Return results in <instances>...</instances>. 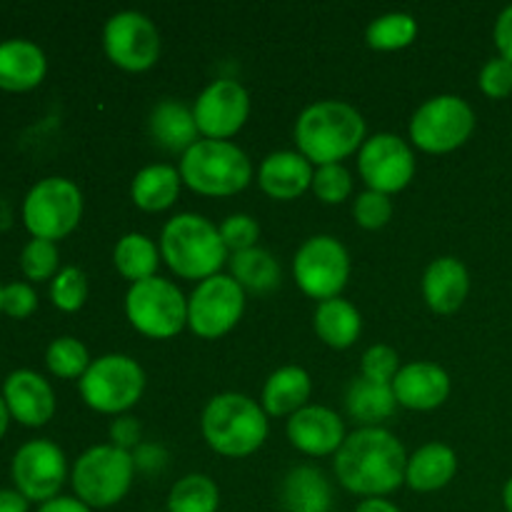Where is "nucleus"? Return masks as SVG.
<instances>
[{
    "label": "nucleus",
    "mask_w": 512,
    "mask_h": 512,
    "mask_svg": "<svg viewBox=\"0 0 512 512\" xmlns=\"http://www.w3.org/2000/svg\"><path fill=\"white\" fill-rule=\"evenodd\" d=\"M333 465L340 485L350 493L383 498L405 483L408 453L390 430L375 425L345 435Z\"/></svg>",
    "instance_id": "1"
},
{
    "label": "nucleus",
    "mask_w": 512,
    "mask_h": 512,
    "mask_svg": "<svg viewBox=\"0 0 512 512\" xmlns=\"http://www.w3.org/2000/svg\"><path fill=\"white\" fill-rule=\"evenodd\" d=\"M295 143L310 163H340L365 143V120L345 100H318L300 113Z\"/></svg>",
    "instance_id": "2"
},
{
    "label": "nucleus",
    "mask_w": 512,
    "mask_h": 512,
    "mask_svg": "<svg viewBox=\"0 0 512 512\" xmlns=\"http://www.w3.org/2000/svg\"><path fill=\"white\" fill-rule=\"evenodd\" d=\"M228 253L220 228L198 213H178L163 225L160 255L173 273L185 280H205L220 273L228 263Z\"/></svg>",
    "instance_id": "3"
},
{
    "label": "nucleus",
    "mask_w": 512,
    "mask_h": 512,
    "mask_svg": "<svg viewBox=\"0 0 512 512\" xmlns=\"http://www.w3.org/2000/svg\"><path fill=\"white\" fill-rule=\"evenodd\" d=\"M200 428L215 453L245 458L268 438V413L248 395L220 393L205 405Z\"/></svg>",
    "instance_id": "4"
},
{
    "label": "nucleus",
    "mask_w": 512,
    "mask_h": 512,
    "mask_svg": "<svg viewBox=\"0 0 512 512\" xmlns=\"http://www.w3.org/2000/svg\"><path fill=\"white\" fill-rule=\"evenodd\" d=\"M180 178L200 195H233L253 178L248 153L230 140H198L180 158Z\"/></svg>",
    "instance_id": "5"
},
{
    "label": "nucleus",
    "mask_w": 512,
    "mask_h": 512,
    "mask_svg": "<svg viewBox=\"0 0 512 512\" xmlns=\"http://www.w3.org/2000/svg\"><path fill=\"white\" fill-rule=\"evenodd\" d=\"M135 478L133 453L108 445H93L73 465L70 483L75 498L88 508H110L128 495Z\"/></svg>",
    "instance_id": "6"
},
{
    "label": "nucleus",
    "mask_w": 512,
    "mask_h": 512,
    "mask_svg": "<svg viewBox=\"0 0 512 512\" xmlns=\"http://www.w3.org/2000/svg\"><path fill=\"white\" fill-rule=\"evenodd\" d=\"M80 395L98 413L120 415L133 408L145 390V370L130 355L108 353L90 363L78 380Z\"/></svg>",
    "instance_id": "7"
},
{
    "label": "nucleus",
    "mask_w": 512,
    "mask_h": 512,
    "mask_svg": "<svg viewBox=\"0 0 512 512\" xmlns=\"http://www.w3.org/2000/svg\"><path fill=\"white\" fill-rule=\"evenodd\" d=\"M125 315L148 338H173L188 325V298L173 280L153 275L130 285Z\"/></svg>",
    "instance_id": "8"
},
{
    "label": "nucleus",
    "mask_w": 512,
    "mask_h": 512,
    "mask_svg": "<svg viewBox=\"0 0 512 512\" xmlns=\"http://www.w3.org/2000/svg\"><path fill=\"white\" fill-rule=\"evenodd\" d=\"M83 215V193L68 178H43L23 200V223L33 238L60 240L73 233Z\"/></svg>",
    "instance_id": "9"
},
{
    "label": "nucleus",
    "mask_w": 512,
    "mask_h": 512,
    "mask_svg": "<svg viewBox=\"0 0 512 512\" xmlns=\"http://www.w3.org/2000/svg\"><path fill=\"white\" fill-rule=\"evenodd\" d=\"M475 128V113L460 95L428 98L410 118V140L428 153H448L463 145Z\"/></svg>",
    "instance_id": "10"
},
{
    "label": "nucleus",
    "mask_w": 512,
    "mask_h": 512,
    "mask_svg": "<svg viewBox=\"0 0 512 512\" xmlns=\"http://www.w3.org/2000/svg\"><path fill=\"white\" fill-rule=\"evenodd\" d=\"M293 275L300 290L315 300L338 298L350 278V253L333 235H313L293 258Z\"/></svg>",
    "instance_id": "11"
},
{
    "label": "nucleus",
    "mask_w": 512,
    "mask_h": 512,
    "mask_svg": "<svg viewBox=\"0 0 512 512\" xmlns=\"http://www.w3.org/2000/svg\"><path fill=\"white\" fill-rule=\"evenodd\" d=\"M245 290L233 275H210L200 280L188 298V325L200 338H220L240 320Z\"/></svg>",
    "instance_id": "12"
},
{
    "label": "nucleus",
    "mask_w": 512,
    "mask_h": 512,
    "mask_svg": "<svg viewBox=\"0 0 512 512\" xmlns=\"http://www.w3.org/2000/svg\"><path fill=\"white\" fill-rule=\"evenodd\" d=\"M13 483L30 503H48L58 498L65 478H68V460L53 440H30L20 445L13 455Z\"/></svg>",
    "instance_id": "13"
},
{
    "label": "nucleus",
    "mask_w": 512,
    "mask_h": 512,
    "mask_svg": "<svg viewBox=\"0 0 512 512\" xmlns=\"http://www.w3.org/2000/svg\"><path fill=\"white\" fill-rule=\"evenodd\" d=\"M103 48L118 68L148 70L160 55L158 25L140 10H120L105 20Z\"/></svg>",
    "instance_id": "14"
},
{
    "label": "nucleus",
    "mask_w": 512,
    "mask_h": 512,
    "mask_svg": "<svg viewBox=\"0 0 512 512\" xmlns=\"http://www.w3.org/2000/svg\"><path fill=\"white\" fill-rule=\"evenodd\" d=\"M358 170L370 190L398 193L413 180V148L395 133H375L358 150Z\"/></svg>",
    "instance_id": "15"
},
{
    "label": "nucleus",
    "mask_w": 512,
    "mask_h": 512,
    "mask_svg": "<svg viewBox=\"0 0 512 512\" xmlns=\"http://www.w3.org/2000/svg\"><path fill=\"white\" fill-rule=\"evenodd\" d=\"M250 113V95L243 83L218 78L205 85L195 98L193 115L198 130L210 140H225L238 133Z\"/></svg>",
    "instance_id": "16"
},
{
    "label": "nucleus",
    "mask_w": 512,
    "mask_h": 512,
    "mask_svg": "<svg viewBox=\"0 0 512 512\" xmlns=\"http://www.w3.org/2000/svg\"><path fill=\"white\" fill-rule=\"evenodd\" d=\"M10 418L28 428H40L55 413V393L48 380L35 370H15L3 385Z\"/></svg>",
    "instance_id": "17"
},
{
    "label": "nucleus",
    "mask_w": 512,
    "mask_h": 512,
    "mask_svg": "<svg viewBox=\"0 0 512 512\" xmlns=\"http://www.w3.org/2000/svg\"><path fill=\"white\" fill-rule=\"evenodd\" d=\"M288 440L305 455L338 453L345 440V425L338 413L325 405H305L288 420Z\"/></svg>",
    "instance_id": "18"
},
{
    "label": "nucleus",
    "mask_w": 512,
    "mask_h": 512,
    "mask_svg": "<svg viewBox=\"0 0 512 512\" xmlns=\"http://www.w3.org/2000/svg\"><path fill=\"white\" fill-rule=\"evenodd\" d=\"M390 385L398 405L410 410H433L450 395V375L430 360L403 365Z\"/></svg>",
    "instance_id": "19"
},
{
    "label": "nucleus",
    "mask_w": 512,
    "mask_h": 512,
    "mask_svg": "<svg viewBox=\"0 0 512 512\" xmlns=\"http://www.w3.org/2000/svg\"><path fill=\"white\" fill-rule=\"evenodd\" d=\"M313 163L300 150H275L260 163V188L275 200H293L313 185Z\"/></svg>",
    "instance_id": "20"
},
{
    "label": "nucleus",
    "mask_w": 512,
    "mask_h": 512,
    "mask_svg": "<svg viewBox=\"0 0 512 512\" xmlns=\"http://www.w3.org/2000/svg\"><path fill=\"white\" fill-rule=\"evenodd\" d=\"M468 290L470 275L463 260L443 255L425 268L423 295L435 313H455L468 298Z\"/></svg>",
    "instance_id": "21"
},
{
    "label": "nucleus",
    "mask_w": 512,
    "mask_h": 512,
    "mask_svg": "<svg viewBox=\"0 0 512 512\" xmlns=\"http://www.w3.org/2000/svg\"><path fill=\"white\" fill-rule=\"evenodd\" d=\"M48 73L43 48L25 38H10L0 43V88L23 93L35 88Z\"/></svg>",
    "instance_id": "22"
},
{
    "label": "nucleus",
    "mask_w": 512,
    "mask_h": 512,
    "mask_svg": "<svg viewBox=\"0 0 512 512\" xmlns=\"http://www.w3.org/2000/svg\"><path fill=\"white\" fill-rule=\"evenodd\" d=\"M458 473V455L445 443L420 445L408 458L405 483L418 493H433L445 488Z\"/></svg>",
    "instance_id": "23"
},
{
    "label": "nucleus",
    "mask_w": 512,
    "mask_h": 512,
    "mask_svg": "<svg viewBox=\"0 0 512 512\" xmlns=\"http://www.w3.org/2000/svg\"><path fill=\"white\" fill-rule=\"evenodd\" d=\"M313 393V380L300 365H283L263 385V410L268 415H293L305 408Z\"/></svg>",
    "instance_id": "24"
},
{
    "label": "nucleus",
    "mask_w": 512,
    "mask_h": 512,
    "mask_svg": "<svg viewBox=\"0 0 512 512\" xmlns=\"http://www.w3.org/2000/svg\"><path fill=\"white\" fill-rule=\"evenodd\" d=\"M150 133L163 148L188 150L198 143V123H195L193 108L175 98L160 100L150 113Z\"/></svg>",
    "instance_id": "25"
},
{
    "label": "nucleus",
    "mask_w": 512,
    "mask_h": 512,
    "mask_svg": "<svg viewBox=\"0 0 512 512\" xmlns=\"http://www.w3.org/2000/svg\"><path fill=\"white\" fill-rule=\"evenodd\" d=\"M395 405L398 400H395L393 385L375 383L363 375L350 380L348 390H345V408H348L350 418L358 420L363 428H375L385 418H390L395 413Z\"/></svg>",
    "instance_id": "26"
},
{
    "label": "nucleus",
    "mask_w": 512,
    "mask_h": 512,
    "mask_svg": "<svg viewBox=\"0 0 512 512\" xmlns=\"http://www.w3.org/2000/svg\"><path fill=\"white\" fill-rule=\"evenodd\" d=\"M315 333L330 348H350L363 330V318L358 308L345 298H330L318 303L313 315Z\"/></svg>",
    "instance_id": "27"
},
{
    "label": "nucleus",
    "mask_w": 512,
    "mask_h": 512,
    "mask_svg": "<svg viewBox=\"0 0 512 512\" xmlns=\"http://www.w3.org/2000/svg\"><path fill=\"white\" fill-rule=\"evenodd\" d=\"M180 170L168 163L145 165L135 173L130 183V195L133 203L143 210H165L178 200L180 193Z\"/></svg>",
    "instance_id": "28"
},
{
    "label": "nucleus",
    "mask_w": 512,
    "mask_h": 512,
    "mask_svg": "<svg viewBox=\"0 0 512 512\" xmlns=\"http://www.w3.org/2000/svg\"><path fill=\"white\" fill-rule=\"evenodd\" d=\"M330 483L318 468L298 465L283 480V503L288 512H328Z\"/></svg>",
    "instance_id": "29"
},
{
    "label": "nucleus",
    "mask_w": 512,
    "mask_h": 512,
    "mask_svg": "<svg viewBox=\"0 0 512 512\" xmlns=\"http://www.w3.org/2000/svg\"><path fill=\"white\" fill-rule=\"evenodd\" d=\"M230 275L240 283V288H248L253 293H268L280 283V263L270 250L255 248L240 250L228 258Z\"/></svg>",
    "instance_id": "30"
},
{
    "label": "nucleus",
    "mask_w": 512,
    "mask_h": 512,
    "mask_svg": "<svg viewBox=\"0 0 512 512\" xmlns=\"http://www.w3.org/2000/svg\"><path fill=\"white\" fill-rule=\"evenodd\" d=\"M160 250L148 235L125 233L113 250V263L123 278L140 283V280L153 278L160 263Z\"/></svg>",
    "instance_id": "31"
},
{
    "label": "nucleus",
    "mask_w": 512,
    "mask_h": 512,
    "mask_svg": "<svg viewBox=\"0 0 512 512\" xmlns=\"http://www.w3.org/2000/svg\"><path fill=\"white\" fill-rule=\"evenodd\" d=\"M220 490L205 473H188L170 488L168 512H218Z\"/></svg>",
    "instance_id": "32"
},
{
    "label": "nucleus",
    "mask_w": 512,
    "mask_h": 512,
    "mask_svg": "<svg viewBox=\"0 0 512 512\" xmlns=\"http://www.w3.org/2000/svg\"><path fill=\"white\" fill-rule=\"evenodd\" d=\"M418 35V20L403 10H393V13H383L368 25V38L370 48L378 50H398L410 45Z\"/></svg>",
    "instance_id": "33"
},
{
    "label": "nucleus",
    "mask_w": 512,
    "mask_h": 512,
    "mask_svg": "<svg viewBox=\"0 0 512 512\" xmlns=\"http://www.w3.org/2000/svg\"><path fill=\"white\" fill-rule=\"evenodd\" d=\"M90 363L93 360H90L88 348L78 338H73V335H60L45 350V365H48L50 373L63 380L83 378Z\"/></svg>",
    "instance_id": "34"
},
{
    "label": "nucleus",
    "mask_w": 512,
    "mask_h": 512,
    "mask_svg": "<svg viewBox=\"0 0 512 512\" xmlns=\"http://www.w3.org/2000/svg\"><path fill=\"white\" fill-rule=\"evenodd\" d=\"M60 253L58 245L53 240L33 238L20 253V270L28 280L43 283V280H53L58 275Z\"/></svg>",
    "instance_id": "35"
},
{
    "label": "nucleus",
    "mask_w": 512,
    "mask_h": 512,
    "mask_svg": "<svg viewBox=\"0 0 512 512\" xmlns=\"http://www.w3.org/2000/svg\"><path fill=\"white\" fill-rule=\"evenodd\" d=\"M85 298H88V278L75 265L60 268L58 275L50 280V300H53L55 308L75 313V310L83 308Z\"/></svg>",
    "instance_id": "36"
},
{
    "label": "nucleus",
    "mask_w": 512,
    "mask_h": 512,
    "mask_svg": "<svg viewBox=\"0 0 512 512\" xmlns=\"http://www.w3.org/2000/svg\"><path fill=\"white\" fill-rule=\"evenodd\" d=\"M313 193L323 203H343L353 193V175L343 163L318 165L313 173Z\"/></svg>",
    "instance_id": "37"
},
{
    "label": "nucleus",
    "mask_w": 512,
    "mask_h": 512,
    "mask_svg": "<svg viewBox=\"0 0 512 512\" xmlns=\"http://www.w3.org/2000/svg\"><path fill=\"white\" fill-rule=\"evenodd\" d=\"M353 215L355 223L363 225L368 230H378L383 225H388V220L393 218V203H390V195L378 193V190H365L355 198L353 203Z\"/></svg>",
    "instance_id": "38"
},
{
    "label": "nucleus",
    "mask_w": 512,
    "mask_h": 512,
    "mask_svg": "<svg viewBox=\"0 0 512 512\" xmlns=\"http://www.w3.org/2000/svg\"><path fill=\"white\" fill-rule=\"evenodd\" d=\"M403 368L400 365L398 350L390 348V345H370L363 353V360H360V370H363V378L375 380V383H393V378L398 375V370Z\"/></svg>",
    "instance_id": "39"
},
{
    "label": "nucleus",
    "mask_w": 512,
    "mask_h": 512,
    "mask_svg": "<svg viewBox=\"0 0 512 512\" xmlns=\"http://www.w3.org/2000/svg\"><path fill=\"white\" fill-rule=\"evenodd\" d=\"M258 235V220L248 213H233L220 223V238H223L225 248H228L230 253L255 248V245H258Z\"/></svg>",
    "instance_id": "40"
},
{
    "label": "nucleus",
    "mask_w": 512,
    "mask_h": 512,
    "mask_svg": "<svg viewBox=\"0 0 512 512\" xmlns=\"http://www.w3.org/2000/svg\"><path fill=\"white\" fill-rule=\"evenodd\" d=\"M480 88L490 98H505L512 93V63L505 58H490L480 70Z\"/></svg>",
    "instance_id": "41"
},
{
    "label": "nucleus",
    "mask_w": 512,
    "mask_h": 512,
    "mask_svg": "<svg viewBox=\"0 0 512 512\" xmlns=\"http://www.w3.org/2000/svg\"><path fill=\"white\" fill-rule=\"evenodd\" d=\"M38 308V295L28 283H10L3 288V313L10 318L23 320L35 313Z\"/></svg>",
    "instance_id": "42"
},
{
    "label": "nucleus",
    "mask_w": 512,
    "mask_h": 512,
    "mask_svg": "<svg viewBox=\"0 0 512 512\" xmlns=\"http://www.w3.org/2000/svg\"><path fill=\"white\" fill-rule=\"evenodd\" d=\"M140 435H143V428H140L138 418L133 415H118V418L110 423V440H113L115 448H138L140 445Z\"/></svg>",
    "instance_id": "43"
},
{
    "label": "nucleus",
    "mask_w": 512,
    "mask_h": 512,
    "mask_svg": "<svg viewBox=\"0 0 512 512\" xmlns=\"http://www.w3.org/2000/svg\"><path fill=\"white\" fill-rule=\"evenodd\" d=\"M133 460H135V470L155 473V470L165 468V463H168V453H165V448H160V445L140 443L138 448H135Z\"/></svg>",
    "instance_id": "44"
},
{
    "label": "nucleus",
    "mask_w": 512,
    "mask_h": 512,
    "mask_svg": "<svg viewBox=\"0 0 512 512\" xmlns=\"http://www.w3.org/2000/svg\"><path fill=\"white\" fill-rule=\"evenodd\" d=\"M495 45L500 50V58L512 63V5H508L495 20Z\"/></svg>",
    "instance_id": "45"
},
{
    "label": "nucleus",
    "mask_w": 512,
    "mask_h": 512,
    "mask_svg": "<svg viewBox=\"0 0 512 512\" xmlns=\"http://www.w3.org/2000/svg\"><path fill=\"white\" fill-rule=\"evenodd\" d=\"M38 512H93V508H88L83 500L70 498V495H58V498L40 505Z\"/></svg>",
    "instance_id": "46"
},
{
    "label": "nucleus",
    "mask_w": 512,
    "mask_h": 512,
    "mask_svg": "<svg viewBox=\"0 0 512 512\" xmlns=\"http://www.w3.org/2000/svg\"><path fill=\"white\" fill-rule=\"evenodd\" d=\"M30 500L18 490L0 488V512H28Z\"/></svg>",
    "instance_id": "47"
},
{
    "label": "nucleus",
    "mask_w": 512,
    "mask_h": 512,
    "mask_svg": "<svg viewBox=\"0 0 512 512\" xmlns=\"http://www.w3.org/2000/svg\"><path fill=\"white\" fill-rule=\"evenodd\" d=\"M355 512H403L398 505H393L390 500L383 498H365L363 503L355 508Z\"/></svg>",
    "instance_id": "48"
},
{
    "label": "nucleus",
    "mask_w": 512,
    "mask_h": 512,
    "mask_svg": "<svg viewBox=\"0 0 512 512\" xmlns=\"http://www.w3.org/2000/svg\"><path fill=\"white\" fill-rule=\"evenodd\" d=\"M8 423H10V410L8 405H5V398L0 395V438L8 433Z\"/></svg>",
    "instance_id": "49"
},
{
    "label": "nucleus",
    "mask_w": 512,
    "mask_h": 512,
    "mask_svg": "<svg viewBox=\"0 0 512 512\" xmlns=\"http://www.w3.org/2000/svg\"><path fill=\"white\" fill-rule=\"evenodd\" d=\"M503 503H505V508H508V512H512V478L505 483V488H503Z\"/></svg>",
    "instance_id": "50"
},
{
    "label": "nucleus",
    "mask_w": 512,
    "mask_h": 512,
    "mask_svg": "<svg viewBox=\"0 0 512 512\" xmlns=\"http://www.w3.org/2000/svg\"><path fill=\"white\" fill-rule=\"evenodd\" d=\"M0 313H3V285H0Z\"/></svg>",
    "instance_id": "51"
}]
</instances>
